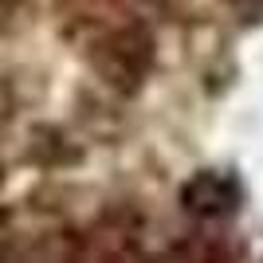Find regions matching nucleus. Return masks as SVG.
Here are the masks:
<instances>
[{"label": "nucleus", "instance_id": "nucleus-1", "mask_svg": "<svg viewBox=\"0 0 263 263\" xmlns=\"http://www.w3.org/2000/svg\"><path fill=\"white\" fill-rule=\"evenodd\" d=\"M185 204L193 212H228L236 204V189H232V181H224L216 173H200L197 181H189Z\"/></svg>", "mask_w": 263, "mask_h": 263}]
</instances>
